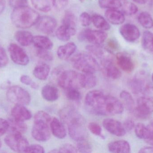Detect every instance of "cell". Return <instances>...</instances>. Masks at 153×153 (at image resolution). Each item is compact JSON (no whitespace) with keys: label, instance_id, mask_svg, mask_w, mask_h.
Listing matches in <instances>:
<instances>
[{"label":"cell","instance_id":"obj_20","mask_svg":"<svg viewBox=\"0 0 153 153\" xmlns=\"http://www.w3.org/2000/svg\"><path fill=\"white\" fill-rule=\"evenodd\" d=\"M105 16L110 23L114 25H120L126 20L124 13L118 9L107 10L105 13Z\"/></svg>","mask_w":153,"mask_h":153},{"label":"cell","instance_id":"obj_9","mask_svg":"<svg viewBox=\"0 0 153 153\" xmlns=\"http://www.w3.org/2000/svg\"><path fill=\"white\" fill-rule=\"evenodd\" d=\"M108 37V34L103 31L87 29L79 33L78 40L80 41H88L92 45H101Z\"/></svg>","mask_w":153,"mask_h":153},{"label":"cell","instance_id":"obj_16","mask_svg":"<svg viewBox=\"0 0 153 153\" xmlns=\"http://www.w3.org/2000/svg\"><path fill=\"white\" fill-rule=\"evenodd\" d=\"M119 31L123 38L128 42H135L140 37L139 29L135 25L131 23H126L122 25Z\"/></svg>","mask_w":153,"mask_h":153},{"label":"cell","instance_id":"obj_13","mask_svg":"<svg viewBox=\"0 0 153 153\" xmlns=\"http://www.w3.org/2000/svg\"><path fill=\"white\" fill-rule=\"evenodd\" d=\"M60 116L62 121L67 126L79 122H85L81 114L74 108L66 107L60 112Z\"/></svg>","mask_w":153,"mask_h":153},{"label":"cell","instance_id":"obj_1","mask_svg":"<svg viewBox=\"0 0 153 153\" xmlns=\"http://www.w3.org/2000/svg\"><path fill=\"white\" fill-rule=\"evenodd\" d=\"M85 104L90 113L98 116H114L124 111V106L120 101L99 90L88 92L85 99Z\"/></svg>","mask_w":153,"mask_h":153},{"label":"cell","instance_id":"obj_4","mask_svg":"<svg viewBox=\"0 0 153 153\" xmlns=\"http://www.w3.org/2000/svg\"><path fill=\"white\" fill-rule=\"evenodd\" d=\"M72 65L76 70L85 73L94 74L100 69V66L90 54L80 53L71 59Z\"/></svg>","mask_w":153,"mask_h":153},{"label":"cell","instance_id":"obj_46","mask_svg":"<svg viewBox=\"0 0 153 153\" xmlns=\"http://www.w3.org/2000/svg\"><path fill=\"white\" fill-rule=\"evenodd\" d=\"M20 81L23 84L30 86L32 89H37L38 88V85L36 83H35L30 76H28V75H22L20 78Z\"/></svg>","mask_w":153,"mask_h":153},{"label":"cell","instance_id":"obj_39","mask_svg":"<svg viewBox=\"0 0 153 153\" xmlns=\"http://www.w3.org/2000/svg\"><path fill=\"white\" fill-rule=\"evenodd\" d=\"M135 133L137 137L146 141L149 137V129L147 126L142 123H137L135 126Z\"/></svg>","mask_w":153,"mask_h":153},{"label":"cell","instance_id":"obj_41","mask_svg":"<svg viewBox=\"0 0 153 153\" xmlns=\"http://www.w3.org/2000/svg\"><path fill=\"white\" fill-rule=\"evenodd\" d=\"M65 94L70 100L74 102H78L81 100L82 96L81 93L76 88H70L65 89Z\"/></svg>","mask_w":153,"mask_h":153},{"label":"cell","instance_id":"obj_12","mask_svg":"<svg viewBox=\"0 0 153 153\" xmlns=\"http://www.w3.org/2000/svg\"><path fill=\"white\" fill-rule=\"evenodd\" d=\"M56 19L52 16L45 15L39 17L36 24L37 30L47 35L53 33L57 27Z\"/></svg>","mask_w":153,"mask_h":153},{"label":"cell","instance_id":"obj_47","mask_svg":"<svg viewBox=\"0 0 153 153\" xmlns=\"http://www.w3.org/2000/svg\"><path fill=\"white\" fill-rule=\"evenodd\" d=\"M9 62V58L4 49L0 46V68L4 67Z\"/></svg>","mask_w":153,"mask_h":153},{"label":"cell","instance_id":"obj_48","mask_svg":"<svg viewBox=\"0 0 153 153\" xmlns=\"http://www.w3.org/2000/svg\"><path fill=\"white\" fill-rule=\"evenodd\" d=\"M59 153L78 152L77 149L71 144L66 143L62 146L58 150Z\"/></svg>","mask_w":153,"mask_h":153},{"label":"cell","instance_id":"obj_7","mask_svg":"<svg viewBox=\"0 0 153 153\" xmlns=\"http://www.w3.org/2000/svg\"><path fill=\"white\" fill-rule=\"evenodd\" d=\"M6 97L9 101L15 105H28L31 101V97L28 92L17 85L11 86L8 89Z\"/></svg>","mask_w":153,"mask_h":153},{"label":"cell","instance_id":"obj_53","mask_svg":"<svg viewBox=\"0 0 153 153\" xmlns=\"http://www.w3.org/2000/svg\"><path fill=\"white\" fill-rule=\"evenodd\" d=\"M147 127L149 129V137L145 142L153 146V120L147 125Z\"/></svg>","mask_w":153,"mask_h":153},{"label":"cell","instance_id":"obj_22","mask_svg":"<svg viewBox=\"0 0 153 153\" xmlns=\"http://www.w3.org/2000/svg\"><path fill=\"white\" fill-rule=\"evenodd\" d=\"M76 46L75 43L69 42L60 46L57 50V55L62 60H66L70 58L76 51Z\"/></svg>","mask_w":153,"mask_h":153},{"label":"cell","instance_id":"obj_2","mask_svg":"<svg viewBox=\"0 0 153 153\" xmlns=\"http://www.w3.org/2000/svg\"><path fill=\"white\" fill-rule=\"evenodd\" d=\"M39 17L36 11L27 5L14 9L10 18L14 26L19 28L26 29L36 25Z\"/></svg>","mask_w":153,"mask_h":153},{"label":"cell","instance_id":"obj_31","mask_svg":"<svg viewBox=\"0 0 153 153\" xmlns=\"http://www.w3.org/2000/svg\"><path fill=\"white\" fill-rule=\"evenodd\" d=\"M92 22L94 26L100 30L106 31L109 30L111 28L109 22L100 14H94L92 16Z\"/></svg>","mask_w":153,"mask_h":153},{"label":"cell","instance_id":"obj_26","mask_svg":"<svg viewBox=\"0 0 153 153\" xmlns=\"http://www.w3.org/2000/svg\"><path fill=\"white\" fill-rule=\"evenodd\" d=\"M41 94L44 99L47 101H55L59 98V90L55 86L47 84L42 88Z\"/></svg>","mask_w":153,"mask_h":153},{"label":"cell","instance_id":"obj_29","mask_svg":"<svg viewBox=\"0 0 153 153\" xmlns=\"http://www.w3.org/2000/svg\"><path fill=\"white\" fill-rule=\"evenodd\" d=\"M50 72V66L47 64L40 63L38 64L33 71L34 76L41 81L47 79Z\"/></svg>","mask_w":153,"mask_h":153},{"label":"cell","instance_id":"obj_14","mask_svg":"<svg viewBox=\"0 0 153 153\" xmlns=\"http://www.w3.org/2000/svg\"><path fill=\"white\" fill-rule=\"evenodd\" d=\"M103 127L113 135L121 137L124 136L126 133L123 124L113 119L107 118L102 122Z\"/></svg>","mask_w":153,"mask_h":153},{"label":"cell","instance_id":"obj_44","mask_svg":"<svg viewBox=\"0 0 153 153\" xmlns=\"http://www.w3.org/2000/svg\"><path fill=\"white\" fill-rule=\"evenodd\" d=\"M88 128L90 132L94 135L100 137L102 138L103 137L102 133V129L99 124L95 122H91L88 125Z\"/></svg>","mask_w":153,"mask_h":153},{"label":"cell","instance_id":"obj_56","mask_svg":"<svg viewBox=\"0 0 153 153\" xmlns=\"http://www.w3.org/2000/svg\"><path fill=\"white\" fill-rule=\"evenodd\" d=\"M108 46L112 49H116L117 47V44L114 40L108 41Z\"/></svg>","mask_w":153,"mask_h":153},{"label":"cell","instance_id":"obj_17","mask_svg":"<svg viewBox=\"0 0 153 153\" xmlns=\"http://www.w3.org/2000/svg\"><path fill=\"white\" fill-rule=\"evenodd\" d=\"M85 124V122H82L67 126L69 135L73 140L77 142L87 139L88 134Z\"/></svg>","mask_w":153,"mask_h":153},{"label":"cell","instance_id":"obj_38","mask_svg":"<svg viewBox=\"0 0 153 153\" xmlns=\"http://www.w3.org/2000/svg\"><path fill=\"white\" fill-rule=\"evenodd\" d=\"M99 6L102 9H118L122 6L120 0H98Z\"/></svg>","mask_w":153,"mask_h":153},{"label":"cell","instance_id":"obj_32","mask_svg":"<svg viewBox=\"0 0 153 153\" xmlns=\"http://www.w3.org/2000/svg\"><path fill=\"white\" fill-rule=\"evenodd\" d=\"M8 121L9 124V129L11 132L22 134L27 131V127L24 121L17 120L12 117L9 119Z\"/></svg>","mask_w":153,"mask_h":153},{"label":"cell","instance_id":"obj_30","mask_svg":"<svg viewBox=\"0 0 153 153\" xmlns=\"http://www.w3.org/2000/svg\"><path fill=\"white\" fill-rule=\"evenodd\" d=\"M33 7L39 11L47 13L54 7L55 0H30Z\"/></svg>","mask_w":153,"mask_h":153},{"label":"cell","instance_id":"obj_10","mask_svg":"<svg viewBox=\"0 0 153 153\" xmlns=\"http://www.w3.org/2000/svg\"><path fill=\"white\" fill-rule=\"evenodd\" d=\"M137 105L133 113L137 117L141 119L147 118L153 113V101L151 98L143 96L137 99Z\"/></svg>","mask_w":153,"mask_h":153},{"label":"cell","instance_id":"obj_51","mask_svg":"<svg viewBox=\"0 0 153 153\" xmlns=\"http://www.w3.org/2000/svg\"><path fill=\"white\" fill-rule=\"evenodd\" d=\"M9 129L8 120L0 118V137L4 135Z\"/></svg>","mask_w":153,"mask_h":153},{"label":"cell","instance_id":"obj_27","mask_svg":"<svg viewBox=\"0 0 153 153\" xmlns=\"http://www.w3.org/2000/svg\"><path fill=\"white\" fill-rule=\"evenodd\" d=\"M14 37L20 45L22 46H28L33 43L34 36L30 31L20 30L15 32Z\"/></svg>","mask_w":153,"mask_h":153},{"label":"cell","instance_id":"obj_33","mask_svg":"<svg viewBox=\"0 0 153 153\" xmlns=\"http://www.w3.org/2000/svg\"><path fill=\"white\" fill-rule=\"evenodd\" d=\"M97 83V77L93 73H82V88L90 89L96 86Z\"/></svg>","mask_w":153,"mask_h":153},{"label":"cell","instance_id":"obj_42","mask_svg":"<svg viewBox=\"0 0 153 153\" xmlns=\"http://www.w3.org/2000/svg\"><path fill=\"white\" fill-rule=\"evenodd\" d=\"M76 149L78 152L91 153L92 152V147L86 139L77 142Z\"/></svg>","mask_w":153,"mask_h":153},{"label":"cell","instance_id":"obj_43","mask_svg":"<svg viewBox=\"0 0 153 153\" xmlns=\"http://www.w3.org/2000/svg\"><path fill=\"white\" fill-rule=\"evenodd\" d=\"M37 56L40 59L45 61H52L53 59V55L49 50L46 49H36Z\"/></svg>","mask_w":153,"mask_h":153},{"label":"cell","instance_id":"obj_3","mask_svg":"<svg viewBox=\"0 0 153 153\" xmlns=\"http://www.w3.org/2000/svg\"><path fill=\"white\" fill-rule=\"evenodd\" d=\"M52 119L48 113L40 110L34 116V125L31 135L34 139L38 142H46L51 137L48 125Z\"/></svg>","mask_w":153,"mask_h":153},{"label":"cell","instance_id":"obj_8","mask_svg":"<svg viewBox=\"0 0 153 153\" xmlns=\"http://www.w3.org/2000/svg\"><path fill=\"white\" fill-rule=\"evenodd\" d=\"M4 141L10 149L17 152H25L29 146L27 138L20 133L11 132L5 137Z\"/></svg>","mask_w":153,"mask_h":153},{"label":"cell","instance_id":"obj_5","mask_svg":"<svg viewBox=\"0 0 153 153\" xmlns=\"http://www.w3.org/2000/svg\"><path fill=\"white\" fill-rule=\"evenodd\" d=\"M132 91L135 94L142 93L145 96L153 98V86L150 83L145 72H139L130 82Z\"/></svg>","mask_w":153,"mask_h":153},{"label":"cell","instance_id":"obj_52","mask_svg":"<svg viewBox=\"0 0 153 153\" xmlns=\"http://www.w3.org/2000/svg\"><path fill=\"white\" fill-rule=\"evenodd\" d=\"M69 0H55L54 7L57 10H62L67 6Z\"/></svg>","mask_w":153,"mask_h":153},{"label":"cell","instance_id":"obj_61","mask_svg":"<svg viewBox=\"0 0 153 153\" xmlns=\"http://www.w3.org/2000/svg\"><path fill=\"white\" fill-rule=\"evenodd\" d=\"M152 80L153 82V73L152 74Z\"/></svg>","mask_w":153,"mask_h":153},{"label":"cell","instance_id":"obj_24","mask_svg":"<svg viewBox=\"0 0 153 153\" xmlns=\"http://www.w3.org/2000/svg\"><path fill=\"white\" fill-rule=\"evenodd\" d=\"M50 128L52 134L58 139H64L66 136V131L64 125L61 121L54 117L50 123Z\"/></svg>","mask_w":153,"mask_h":153},{"label":"cell","instance_id":"obj_45","mask_svg":"<svg viewBox=\"0 0 153 153\" xmlns=\"http://www.w3.org/2000/svg\"><path fill=\"white\" fill-rule=\"evenodd\" d=\"M80 21L83 27L90 26L92 23V16L86 12L82 13L80 15Z\"/></svg>","mask_w":153,"mask_h":153},{"label":"cell","instance_id":"obj_49","mask_svg":"<svg viewBox=\"0 0 153 153\" xmlns=\"http://www.w3.org/2000/svg\"><path fill=\"white\" fill-rule=\"evenodd\" d=\"M26 153H44L45 149L41 146L38 144H34L29 146L25 151Z\"/></svg>","mask_w":153,"mask_h":153},{"label":"cell","instance_id":"obj_28","mask_svg":"<svg viewBox=\"0 0 153 153\" xmlns=\"http://www.w3.org/2000/svg\"><path fill=\"white\" fill-rule=\"evenodd\" d=\"M76 32V30L70 28L62 24L56 30L55 35L59 40L66 42L69 41L72 36H74Z\"/></svg>","mask_w":153,"mask_h":153},{"label":"cell","instance_id":"obj_21","mask_svg":"<svg viewBox=\"0 0 153 153\" xmlns=\"http://www.w3.org/2000/svg\"><path fill=\"white\" fill-rule=\"evenodd\" d=\"M109 152L115 153H129L131 152V146L127 141L118 140L110 143L108 145Z\"/></svg>","mask_w":153,"mask_h":153},{"label":"cell","instance_id":"obj_25","mask_svg":"<svg viewBox=\"0 0 153 153\" xmlns=\"http://www.w3.org/2000/svg\"><path fill=\"white\" fill-rule=\"evenodd\" d=\"M33 44L36 49L49 50L53 47V43L52 40L48 37L42 35L34 36Z\"/></svg>","mask_w":153,"mask_h":153},{"label":"cell","instance_id":"obj_11","mask_svg":"<svg viewBox=\"0 0 153 153\" xmlns=\"http://www.w3.org/2000/svg\"><path fill=\"white\" fill-rule=\"evenodd\" d=\"M11 59L13 63L20 66H26L29 63V58L24 49L15 43H11L8 48Z\"/></svg>","mask_w":153,"mask_h":153},{"label":"cell","instance_id":"obj_18","mask_svg":"<svg viewBox=\"0 0 153 153\" xmlns=\"http://www.w3.org/2000/svg\"><path fill=\"white\" fill-rule=\"evenodd\" d=\"M116 59L118 66L124 72L131 73L134 68V64L132 58L128 54L125 53H117Z\"/></svg>","mask_w":153,"mask_h":153},{"label":"cell","instance_id":"obj_40","mask_svg":"<svg viewBox=\"0 0 153 153\" xmlns=\"http://www.w3.org/2000/svg\"><path fill=\"white\" fill-rule=\"evenodd\" d=\"M122 12L127 15H133L137 13L138 7L134 4L130 2H125L122 4Z\"/></svg>","mask_w":153,"mask_h":153},{"label":"cell","instance_id":"obj_59","mask_svg":"<svg viewBox=\"0 0 153 153\" xmlns=\"http://www.w3.org/2000/svg\"><path fill=\"white\" fill-rule=\"evenodd\" d=\"M2 143L1 142V140H0V149H1V147Z\"/></svg>","mask_w":153,"mask_h":153},{"label":"cell","instance_id":"obj_58","mask_svg":"<svg viewBox=\"0 0 153 153\" xmlns=\"http://www.w3.org/2000/svg\"><path fill=\"white\" fill-rule=\"evenodd\" d=\"M136 3L138 4H145L147 2L148 0H133Z\"/></svg>","mask_w":153,"mask_h":153},{"label":"cell","instance_id":"obj_15","mask_svg":"<svg viewBox=\"0 0 153 153\" xmlns=\"http://www.w3.org/2000/svg\"><path fill=\"white\" fill-rule=\"evenodd\" d=\"M102 70L103 74L108 78L117 80L121 76V72L113 63L111 57L101 61Z\"/></svg>","mask_w":153,"mask_h":153},{"label":"cell","instance_id":"obj_60","mask_svg":"<svg viewBox=\"0 0 153 153\" xmlns=\"http://www.w3.org/2000/svg\"><path fill=\"white\" fill-rule=\"evenodd\" d=\"M79 1H80L82 2L84 1V0H79Z\"/></svg>","mask_w":153,"mask_h":153},{"label":"cell","instance_id":"obj_6","mask_svg":"<svg viewBox=\"0 0 153 153\" xmlns=\"http://www.w3.org/2000/svg\"><path fill=\"white\" fill-rule=\"evenodd\" d=\"M57 82L63 89L82 88V73L73 70H66L59 73Z\"/></svg>","mask_w":153,"mask_h":153},{"label":"cell","instance_id":"obj_50","mask_svg":"<svg viewBox=\"0 0 153 153\" xmlns=\"http://www.w3.org/2000/svg\"><path fill=\"white\" fill-rule=\"evenodd\" d=\"M28 4V0H10L9 4L11 7L15 9L19 7L27 6Z\"/></svg>","mask_w":153,"mask_h":153},{"label":"cell","instance_id":"obj_35","mask_svg":"<svg viewBox=\"0 0 153 153\" xmlns=\"http://www.w3.org/2000/svg\"><path fill=\"white\" fill-rule=\"evenodd\" d=\"M62 24L70 28L76 30L77 19L75 14L70 11H66L63 18Z\"/></svg>","mask_w":153,"mask_h":153},{"label":"cell","instance_id":"obj_36","mask_svg":"<svg viewBox=\"0 0 153 153\" xmlns=\"http://www.w3.org/2000/svg\"><path fill=\"white\" fill-rule=\"evenodd\" d=\"M139 23L145 28L150 29L153 27V19L151 14L146 11L142 12L138 17Z\"/></svg>","mask_w":153,"mask_h":153},{"label":"cell","instance_id":"obj_23","mask_svg":"<svg viewBox=\"0 0 153 153\" xmlns=\"http://www.w3.org/2000/svg\"><path fill=\"white\" fill-rule=\"evenodd\" d=\"M86 49L92 54L99 58L100 61L111 57L110 54L111 52L108 49L103 48L101 45H91L86 46Z\"/></svg>","mask_w":153,"mask_h":153},{"label":"cell","instance_id":"obj_19","mask_svg":"<svg viewBox=\"0 0 153 153\" xmlns=\"http://www.w3.org/2000/svg\"><path fill=\"white\" fill-rule=\"evenodd\" d=\"M12 117L17 120L25 121L32 117L31 112L24 105L16 104L11 111Z\"/></svg>","mask_w":153,"mask_h":153},{"label":"cell","instance_id":"obj_57","mask_svg":"<svg viewBox=\"0 0 153 153\" xmlns=\"http://www.w3.org/2000/svg\"><path fill=\"white\" fill-rule=\"evenodd\" d=\"M5 7V2L4 0H0V14L4 11Z\"/></svg>","mask_w":153,"mask_h":153},{"label":"cell","instance_id":"obj_34","mask_svg":"<svg viewBox=\"0 0 153 153\" xmlns=\"http://www.w3.org/2000/svg\"><path fill=\"white\" fill-rule=\"evenodd\" d=\"M120 96L126 109L130 112H133L135 106L134 100L132 95L127 91L124 90L120 93Z\"/></svg>","mask_w":153,"mask_h":153},{"label":"cell","instance_id":"obj_54","mask_svg":"<svg viewBox=\"0 0 153 153\" xmlns=\"http://www.w3.org/2000/svg\"><path fill=\"white\" fill-rule=\"evenodd\" d=\"M124 128L126 132L131 131L135 127V123L134 120L131 119H128L125 121L123 124Z\"/></svg>","mask_w":153,"mask_h":153},{"label":"cell","instance_id":"obj_55","mask_svg":"<svg viewBox=\"0 0 153 153\" xmlns=\"http://www.w3.org/2000/svg\"><path fill=\"white\" fill-rule=\"evenodd\" d=\"M140 153H153V146H144L139 150Z\"/></svg>","mask_w":153,"mask_h":153},{"label":"cell","instance_id":"obj_37","mask_svg":"<svg viewBox=\"0 0 153 153\" xmlns=\"http://www.w3.org/2000/svg\"><path fill=\"white\" fill-rule=\"evenodd\" d=\"M142 44L144 49L153 52V33L148 31H144L142 38Z\"/></svg>","mask_w":153,"mask_h":153}]
</instances>
